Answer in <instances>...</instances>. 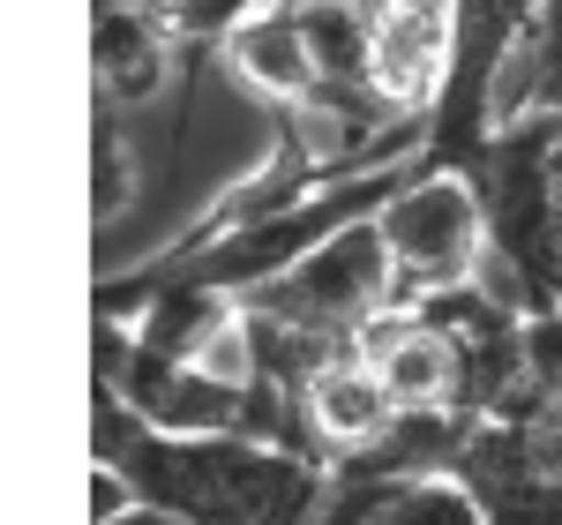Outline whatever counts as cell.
<instances>
[{
    "mask_svg": "<svg viewBox=\"0 0 562 525\" xmlns=\"http://www.w3.org/2000/svg\"><path fill=\"white\" fill-rule=\"evenodd\" d=\"M135 196V143L113 129H98V180H90V203H98V219H121Z\"/></svg>",
    "mask_w": 562,
    "mask_h": 525,
    "instance_id": "obj_9",
    "label": "cell"
},
{
    "mask_svg": "<svg viewBox=\"0 0 562 525\" xmlns=\"http://www.w3.org/2000/svg\"><path fill=\"white\" fill-rule=\"evenodd\" d=\"M315 525H487L458 473H346Z\"/></svg>",
    "mask_w": 562,
    "mask_h": 525,
    "instance_id": "obj_5",
    "label": "cell"
},
{
    "mask_svg": "<svg viewBox=\"0 0 562 525\" xmlns=\"http://www.w3.org/2000/svg\"><path fill=\"white\" fill-rule=\"evenodd\" d=\"M532 113L562 121V0H540L525 45L503 68V90H495V129H518Z\"/></svg>",
    "mask_w": 562,
    "mask_h": 525,
    "instance_id": "obj_7",
    "label": "cell"
},
{
    "mask_svg": "<svg viewBox=\"0 0 562 525\" xmlns=\"http://www.w3.org/2000/svg\"><path fill=\"white\" fill-rule=\"evenodd\" d=\"M262 8H323V0H262Z\"/></svg>",
    "mask_w": 562,
    "mask_h": 525,
    "instance_id": "obj_12",
    "label": "cell"
},
{
    "mask_svg": "<svg viewBox=\"0 0 562 525\" xmlns=\"http://www.w3.org/2000/svg\"><path fill=\"white\" fill-rule=\"evenodd\" d=\"M90 466L121 473L135 503L188 525H315L330 495V466L262 436H166L135 421L113 391H98Z\"/></svg>",
    "mask_w": 562,
    "mask_h": 525,
    "instance_id": "obj_1",
    "label": "cell"
},
{
    "mask_svg": "<svg viewBox=\"0 0 562 525\" xmlns=\"http://www.w3.org/2000/svg\"><path fill=\"white\" fill-rule=\"evenodd\" d=\"M375 233L397 270V301H435V293L480 286V256H495L487 203L450 166H413V180L375 211Z\"/></svg>",
    "mask_w": 562,
    "mask_h": 525,
    "instance_id": "obj_2",
    "label": "cell"
},
{
    "mask_svg": "<svg viewBox=\"0 0 562 525\" xmlns=\"http://www.w3.org/2000/svg\"><path fill=\"white\" fill-rule=\"evenodd\" d=\"M435 473L473 488L487 525H562V413L555 405H510L465 421Z\"/></svg>",
    "mask_w": 562,
    "mask_h": 525,
    "instance_id": "obj_3",
    "label": "cell"
},
{
    "mask_svg": "<svg viewBox=\"0 0 562 525\" xmlns=\"http://www.w3.org/2000/svg\"><path fill=\"white\" fill-rule=\"evenodd\" d=\"M180 53L188 45L158 15H143L135 0H90V76H98V105L105 113L150 105L158 90L173 83Z\"/></svg>",
    "mask_w": 562,
    "mask_h": 525,
    "instance_id": "obj_4",
    "label": "cell"
},
{
    "mask_svg": "<svg viewBox=\"0 0 562 525\" xmlns=\"http://www.w3.org/2000/svg\"><path fill=\"white\" fill-rule=\"evenodd\" d=\"M135 8H143V15H158L180 45H225L262 8V0H135Z\"/></svg>",
    "mask_w": 562,
    "mask_h": 525,
    "instance_id": "obj_8",
    "label": "cell"
},
{
    "mask_svg": "<svg viewBox=\"0 0 562 525\" xmlns=\"http://www.w3.org/2000/svg\"><path fill=\"white\" fill-rule=\"evenodd\" d=\"M105 525H188V518H173V511H150V503H128L121 518H105Z\"/></svg>",
    "mask_w": 562,
    "mask_h": 525,
    "instance_id": "obj_11",
    "label": "cell"
},
{
    "mask_svg": "<svg viewBox=\"0 0 562 525\" xmlns=\"http://www.w3.org/2000/svg\"><path fill=\"white\" fill-rule=\"evenodd\" d=\"M397 15H413V23H428V31H458V0H390Z\"/></svg>",
    "mask_w": 562,
    "mask_h": 525,
    "instance_id": "obj_10",
    "label": "cell"
},
{
    "mask_svg": "<svg viewBox=\"0 0 562 525\" xmlns=\"http://www.w3.org/2000/svg\"><path fill=\"white\" fill-rule=\"evenodd\" d=\"M225 68L248 90L278 98V105H323V83H315V53H307L301 8H256L233 38H225Z\"/></svg>",
    "mask_w": 562,
    "mask_h": 525,
    "instance_id": "obj_6",
    "label": "cell"
}]
</instances>
